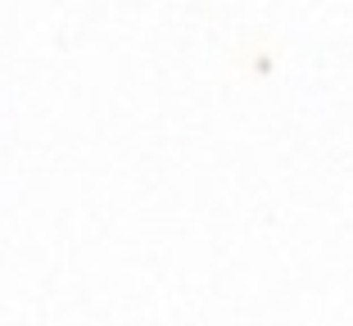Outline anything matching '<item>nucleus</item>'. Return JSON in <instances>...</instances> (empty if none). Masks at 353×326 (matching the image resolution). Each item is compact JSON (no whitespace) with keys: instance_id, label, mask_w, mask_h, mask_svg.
<instances>
[]
</instances>
